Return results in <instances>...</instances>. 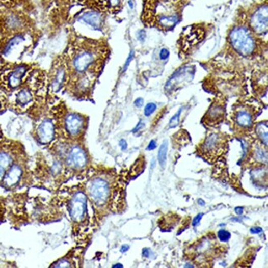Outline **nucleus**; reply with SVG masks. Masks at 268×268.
I'll list each match as a JSON object with an SVG mask.
<instances>
[{"instance_id": "1", "label": "nucleus", "mask_w": 268, "mask_h": 268, "mask_svg": "<svg viewBox=\"0 0 268 268\" xmlns=\"http://www.w3.org/2000/svg\"><path fill=\"white\" fill-rule=\"evenodd\" d=\"M109 50L106 44L97 40L81 38L72 47L68 71L78 78V88L87 90L95 81L102 70Z\"/></svg>"}, {"instance_id": "2", "label": "nucleus", "mask_w": 268, "mask_h": 268, "mask_svg": "<svg viewBox=\"0 0 268 268\" xmlns=\"http://www.w3.org/2000/svg\"><path fill=\"white\" fill-rule=\"evenodd\" d=\"M189 0H145L141 21L145 26L170 32L182 21Z\"/></svg>"}, {"instance_id": "3", "label": "nucleus", "mask_w": 268, "mask_h": 268, "mask_svg": "<svg viewBox=\"0 0 268 268\" xmlns=\"http://www.w3.org/2000/svg\"><path fill=\"white\" fill-rule=\"evenodd\" d=\"M228 40L231 47L244 57H252L259 48L260 37L249 29L242 15H238V21L232 26Z\"/></svg>"}, {"instance_id": "4", "label": "nucleus", "mask_w": 268, "mask_h": 268, "mask_svg": "<svg viewBox=\"0 0 268 268\" xmlns=\"http://www.w3.org/2000/svg\"><path fill=\"white\" fill-rule=\"evenodd\" d=\"M247 25L257 37L266 36L268 30L267 2L258 3L241 14Z\"/></svg>"}, {"instance_id": "5", "label": "nucleus", "mask_w": 268, "mask_h": 268, "mask_svg": "<svg viewBox=\"0 0 268 268\" xmlns=\"http://www.w3.org/2000/svg\"><path fill=\"white\" fill-rule=\"evenodd\" d=\"M206 28L204 23L193 24L184 29L180 36V50L184 55H189L191 50L205 39Z\"/></svg>"}, {"instance_id": "6", "label": "nucleus", "mask_w": 268, "mask_h": 268, "mask_svg": "<svg viewBox=\"0 0 268 268\" xmlns=\"http://www.w3.org/2000/svg\"><path fill=\"white\" fill-rule=\"evenodd\" d=\"M227 146V139L222 133H211L200 146V152L207 158H213L222 154Z\"/></svg>"}, {"instance_id": "7", "label": "nucleus", "mask_w": 268, "mask_h": 268, "mask_svg": "<svg viewBox=\"0 0 268 268\" xmlns=\"http://www.w3.org/2000/svg\"><path fill=\"white\" fill-rule=\"evenodd\" d=\"M28 26V17L19 12L9 11L0 17V28L7 33H22Z\"/></svg>"}, {"instance_id": "8", "label": "nucleus", "mask_w": 268, "mask_h": 268, "mask_svg": "<svg viewBox=\"0 0 268 268\" xmlns=\"http://www.w3.org/2000/svg\"><path fill=\"white\" fill-rule=\"evenodd\" d=\"M88 193L93 203L102 206L110 197V185L103 178H94L89 183Z\"/></svg>"}, {"instance_id": "9", "label": "nucleus", "mask_w": 268, "mask_h": 268, "mask_svg": "<svg viewBox=\"0 0 268 268\" xmlns=\"http://www.w3.org/2000/svg\"><path fill=\"white\" fill-rule=\"evenodd\" d=\"M89 9L101 12L104 14H116L123 6V0H82Z\"/></svg>"}, {"instance_id": "10", "label": "nucleus", "mask_w": 268, "mask_h": 268, "mask_svg": "<svg viewBox=\"0 0 268 268\" xmlns=\"http://www.w3.org/2000/svg\"><path fill=\"white\" fill-rule=\"evenodd\" d=\"M85 127V120L83 116L75 113H69L64 120V129L69 137L76 138L82 134Z\"/></svg>"}, {"instance_id": "11", "label": "nucleus", "mask_w": 268, "mask_h": 268, "mask_svg": "<svg viewBox=\"0 0 268 268\" xmlns=\"http://www.w3.org/2000/svg\"><path fill=\"white\" fill-rule=\"evenodd\" d=\"M87 197L85 193H76L69 203V215L73 221L79 222L85 217L87 210Z\"/></svg>"}, {"instance_id": "12", "label": "nucleus", "mask_w": 268, "mask_h": 268, "mask_svg": "<svg viewBox=\"0 0 268 268\" xmlns=\"http://www.w3.org/2000/svg\"><path fill=\"white\" fill-rule=\"evenodd\" d=\"M234 121L235 126L240 130H249L254 121L253 111L248 106H240L234 113Z\"/></svg>"}, {"instance_id": "13", "label": "nucleus", "mask_w": 268, "mask_h": 268, "mask_svg": "<svg viewBox=\"0 0 268 268\" xmlns=\"http://www.w3.org/2000/svg\"><path fill=\"white\" fill-rule=\"evenodd\" d=\"M78 21L84 22L88 26H91L95 30H101L105 22V14L101 12L89 9L81 13L78 17Z\"/></svg>"}, {"instance_id": "14", "label": "nucleus", "mask_w": 268, "mask_h": 268, "mask_svg": "<svg viewBox=\"0 0 268 268\" xmlns=\"http://www.w3.org/2000/svg\"><path fill=\"white\" fill-rule=\"evenodd\" d=\"M225 114V106L224 102L221 101H216L210 106V109L204 117L205 124L209 126H215L220 123L224 119Z\"/></svg>"}, {"instance_id": "15", "label": "nucleus", "mask_w": 268, "mask_h": 268, "mask_svg": "<svg viewBox=\"0 0 268 268\" xmlns=\"http://www.w3.org/2000/svg\"><path fill=\"white\" fill-rule=\"evenodd\" d=\"M87 155L85 150L79 146H74L69 149L66 162L69 166L74 169H82L86 165Z\"/></svg>"}, {"instance_id": "16", "label": "nucleus", "mask_w": 268, "mask_h": 268, "mask_svg": "<svg viewBox=\"0 0 268 268\" xmlns=\"http://www.w3.org/2000/svg\"><path fill=\"white\" fill-rule=\"evenodd\" d=\"M37 138L41 144H49L53 141L56 135V127L50 119L44 120L39 124L37 130Z\"/></svg>"}, {"instance_id": "17", "label": "nucleus", "mask_w": 268, "mask_h": 268, "mask_svg": "<svg viewBox=\"0 0 268 268\" xmlns=\"http://www.w3.org/2000/svg\"><path fill=\"white\" fill-rule=\"evenodd\" d=\"M28 71V66L25 65H17L9 72L7 76V85L9 89H16L22 85V79Z\"/></svg>"}, {"instance_id": "18", "label": "nucleus", "mask_w": 268, "mask_h": 268, "mask_svg": "<svg viewBox=\"0 0 268 268\" xmlns=\"http://www.w3.org/2000/svg\"><path fill=\"white\" fill-rule=\"evenodd\" d=\"M68 69L66 64H57L52 76L51 86L55 92H58L63 87L65 78L67 76Z\"/></svg>"}, {"instance_id": "19", "label": "nucleus", "mask_w": 268, "mask_h": 268, "mask_svg": "<svg viewBox=\"0 0 268 268\" xmlns=\"http://www.w3.org/2000/svg\"><path fill=\"white\" fill-rule=\"evenodd\" d=\"M22 174V168L19 165H13L5 173V177H4V183L5 186L11 187L19 182Z\"/></svg>"}, {"instance_id": "20", "label": "nucleus", "mask_w": 268, "mask_h": 268, "mask_svg": "<svg viewBox=\"0 0 268 268\" xmlns=\"http://www.w3.org/2000/svg\"><path fill=\"white\" fill-rule=\"evenodd\" d=\"M33 101V94L30 89L23 88L17 92L16 95V103L19 108H26Z\"/></svg>"}, {"instance_id": "21", "label": "nucleus", "mask_w": 268, "mask_h": 268, "mask_svg": "<svg viewBox=\"0 0 268 268\" xmlns=\"http://www.w3.org/2000/svg\"><path fill=\"white\" fill-rule=\"evenodd\" d=\"M25 41V37L22 33H17L14 34L13 37H11L9 41L7 42L5 45L4 50H3V54L5 57H8L12 51H13L14 48L17 47L19 44L22 43Z\"/></svg>"}, {"instance_id": "22", "label": "nucleus", "mask_w": 268, "mask_h": 268, "mask_svg": "<svg viewBox=\"0 0 268 268\" xmlns=\"http://www.w3.org/2000/svg\"><path fill=\"white\" fill-rule=\"evenodd\" d=\"M13 158L11 154L5 151H0V182L4 179L7 170L11 166Z\"/></svg>"}, {"instance_id": "23", "label": "nucleus", "mask_w": 268, "mask_h": 268, "mask_svg": "<svg viewBox=\"0 0 268 268\" xmlns=\"http://www.w3.org/2000/svg\"><path fill=\"white\" fill-rule=\"evenodd\" d=\"M256 133L260 141H262L265 146H267L268 142V133H267V124L266 122H261L257 124L256 126Z\"/></svg>"}, {"instance_id": "24", "label": "nucleus", "mask_w": 268, "mask_h": 268, "mask_svg": "<svg viewBox=\"0 0 268 268\" xmlns=\"http://www.w3.org/2000/svg\"><path fill=\"white\" fill-rule=\"evenodd\" d=\"M167 153H168V141H164L160 146L158 154V163L163 169L166 165Z\"/></svg>"}, {"instance_id": "25", "label": "nucleus", "mask_w": 268, "mask_h": 268, "mask_svg": "<svg viewBox=\"0 0 268 268\" xmlns=\"http://www.w3.org/2000/svg\"><path fill=\"white\" fill-rule=\"evenodd\" d=\"M254 153H255L256 158L258 161H262V162H264V160L266 161L267 154H266V151H264V149L260 147V146H256Z\"/></svg>"}, {"instance_id": "26", "label": "nucleus", "mask_w": 268, "mask_h": 268, "mask_svg": "<svg viewBox=\"0 0 268 268\" xmlns=\"http://www.w3.org/2000/svg\"><path fill=\"white\" fill-rule=\"evenodd\" d=\"M181 113H182V109H179V111L176 113L173 117H172L171 120L169 121V127L170 128H175L178 126L180 121V116H181Z\"/></svg>"}, {"instance_id": "27", "label": "nucleus", "mask_w": 268, "mask_h": 268, "mask_svg": "<svg viewBox=\"0 0 268 268\" xmlns=\"http://www.w3.org/2000/svg\"><path fill=\"white\" fill-rule=\"evenodd\" d=\"M156 109H157V105L155 103H153V102H149L145 106L144 114H145V117H149L155 112Z\"/></svg>"}, {"instance_id": "28", "label": "nucleus", "mask_w": 268, "mask_h": 268, "mask_svg": "<svg viewBox=\"0 0 268 268\" xmlns=\"http://www.w3.org/2000/svg\"><path fill=\"white\" fill-rule=\"evenodd\" d=\"M218 238L222 242H227L231 238V234L227 230L221 229L218 232Z\"/></svg>"}, {"instance_id": "29", "label": "nucleus", "mask_w": 268, "mask_h": 268, "mask_svg": "<svg viewBox=\"0 0 268 268\" xmlns=\"http://www.w3.org/2000/svg\"><path fill=\"white\" fill-rule=\"evenodd\" d=\"M170 52L167 49V48H163L162 50H160L159 52V58L162 61H165L167 59L169 58Z\"/></svg>"}, {"instance_id": "30", "label": "nucleus", "mask_w": 268, "mask_h": 268, "mask_svg": "<svg viewBox=\"0 0 268 268\" xmlns=\"http://www.w3.org/2000/svg\"><path fill=\"white\" fill-rule=\"evenodd\" d=\"M53 267H69L70 266V263L68 262L67 260L62 259L60 260L57 262V265H53Z\"/></svg>"}, {"instance_id": "31", "label": "nucleus", "mask_w": 268, "mask_h": 268, "mask_svg": "<svg viewBox=\"0 0 268 268\" xmlns=\"http://www.w3.org/2000/svg\"><path fill=\"white\" fill-rule=\"evenodd\" d=\"M134 51L131 50V51H130V55H129V57H128L127 60H126V63H125V65H124L123 72L126 71V69H127L128 67H129L130 62H131V61H133V59H134Z\"/></svg>"}, {"instance_id": "32", "label": "nucleus", "mask_w": 268, "mask_h": 268, "mask_svg": "<svg viewBox=\"0 0 268 268\" xmlns=\"http://www.w3.org/2000/svg\"><path fill=\"white\" fill-rule=\"evenodd\" d=\"M145 37H146V33H145V30L139 31L138 33H137V39L143 42V41H145Z\"/></svg>"}, {"instance_id": "33", "label": "nucleus", "mask_w": 268, "mask_h": 268, "mask_svg": "<svg viewBox=\"0 0 268 268\" xmlns=\"http://www.w3.org/2000/svg\"><path fill=\"white\" fill-rule=\"evenodd\" d=\"M202 217H203V214H202V213H200V214L197 215V217H195L194 220H193V226H197V225H199Z\"/></svg>"}, {"instance_id": "34", "label": "nucleus", "mask_w": 268, "mask_h": 268, "mask_svg": "<svg viewBox=\"0 0 268 268\" xmlns=\"http://www.w3.org/2000/svg\"><path fill=\"white\" fill-rule=\"evenodd\" d=\"M144 127H145V123H144L142 121H139V123L137 124V126L134 128V130H133L132 132H133V133H137V132L140 131V130Z\"/></svg>"}, {"instance_id": "35", "label": "nucleus", "mask_w": 268, "mask_h": 268, "mask_svg": "<svg viewBox=\"0 0 268 268\" xmlns=\"http://www.w3.org/2000/svg\"><path fill=\"white\" fill-rule=\"evenodd\" d=\"M157 147V143L154 140H152L149 143V145L147 146V150H154Z\"/></svg>"}, {"instance_id": "36", "label": "nucleus", "mask_w": 268, "mask_h": 268, "mask_svg": "<svg viewBox=\"0 0 268 268\" xmlns=\"http://www.w3.org/2000/svg\"><path fill=\"white\" fill-rule=\"evenodd\" d=\"M119 145L121 150H123V151H125L127 149V142L124 139H121V141H120Z\"/></svg>"}, {"instance_id": "37", "label": "nucleus", "mask_w": 268, "mask_h": 268, "mask_svg": "<svg viewBox=\"0 0 268 268\" xmlns=\"http://www.w3.org/2000/svg\"><path fill=\"white\" fill-rule=\"evenodd\" d=\"M262 231H263V229L260 227H253L250 229V232L252 234H259L262 233Z\"/></svg>"}, {"instance_id": "38", "label": "nucleus", "mask_w": 268, "mask_h": 268, "mask_svg": "<svg viewBox=\"0 0 268 268\" xmlns=\"http://www.w3.org/2000/svg\"><path fill=\"white\" fill-rule=\"evenodd\" d=\"M134 103L135 106H137V108H141L144 105V99L142 97H138L137 99H136Z\"/></svg>"}, {"instance_id": "39", "label": "nucleus", "mask_w": 268, "mask_h": 268, "mask_svg": "<svg viewBox=\"0 0 268 268\" xmlns=\"http://www.w3.org/2000/svg\"><path fill=\"white\" fill-rule=\"evenodd\" d=\"M149 254H150V250H149V249H147V248H146V249H143V251H142L143 257H149Z\"/></svg>"}, {"instance_id": "40", "label": "nucleus", "mask_w": 268, "mask_h": 268, "mask_svg": "<svg viewBox=\"0 0 268 268\" xmlns=\"http://www.w3.org/2000/svg\"><path fill=\"white\" fill-rule=\"evenodd\" d=\"M129 249H130V246H129V245H123V246L121 248V253H126Z\"/></svg>"}, {"instance_id": "41", "label": "nucleus", "mask_w": 268, "mask_h": 268, "mask_svg": "<svg viewBox=\"0 0 268 268\" xmlns=\"http://www.w3.org/2000/svg\"><path fill=\"white\" fill-rule=\"evenodd\" d=\"M235 212L238 215H242L244 212V208L243 207H236Z\"/></svg>"}, {"instance_id": "42", "label": "nucleus", "mask_w": 268, "mask_h": 268, "mask_svg": "<svg viewBox=\"0 0 268 268\" xmlns=\"http://www.w3.org/2000/svg\"><path fill=\"white\" fill-rule=\"evenodd\" d=\"M197 202H198V204H199L200 205H201V206H204V205H205V201H203L202 199H199L198 201H197Z\"/></svg>"}, {"instance_id": "43", "label": "nucleus", "mask_w": 268, "mask_h": 268, "mask_svg": "<svg viewBox=\"0 0 268 268\" xmlns=\"http://www.w3.org/2000/svg\"><path fill=\"white\" fill-rule=\"evenodd\" d=\"M113 267H123V265H121V264L118 263L117 264V265H114V266H113Z\"/></svg>"}, {"instance_id": "44", "label": "nucleus", "mask_w": 268, "mask_h": 268, "mask_svg": "<svg viewBox=\"0 0 268 268\" xmlns=\"http://www.w3.org/2000/svg\"><path fill=\"white\" fill-rule=\"evenodd\" d=\"M129 5H130V8H133V3H132L131 0L130 1H129Z\"/></svg>"}, {"instance_id": "45", "label": "nucleus", "mask_w": 268, "mask_h": 268, "mask_svg": "<svg viewBox=\"0 0 268 268\" xmlns=\"http://www.w3.org/2000/svg\"><path fill=\"white\" fill-rule=\"evenodd\" d=\"M185 267H193V266H192V265H186Z\"/></svg>"}, {"instance_id": "46", "label": "nucleus", "mask_w": 268, "mask_h": 268, "mask_svg": "<svg viewBox=\"0 0 268 268\" xmlns=\"http://www.w3.org/2000/svg\"><path fill=\"white\" fill-rule=\"evenodd\" d=\"M1 2H6V1H8V0H0Z\"/></svg>"}, {"instance_id": "47", "label": "nucleus", "mask_w": 268, "mask_h": 268, "mask_svg": "<svg viewBox=\"0 0 268 268\" xmlns=\"http://www.w3.org/2000/svg\"><path fill=\"white\" fill-rule=\"evenodd\" d=\"M1 137H2V134H1V132H0V138H1Z\"/></svg>"}, {"instance_id": "48", "label": "nucleus", "mask_w": 268, "mask_h": 268, "mask_svg": "<svg viewBox=\"0 0 268 268\" xmlns=\"http://www.w3.org/2000/svg\"><path fill=\"white\" fill-rule=\"evenodd\" d=\"M80 1H82V0H80Z\"/></svg>"}]
</instances>
